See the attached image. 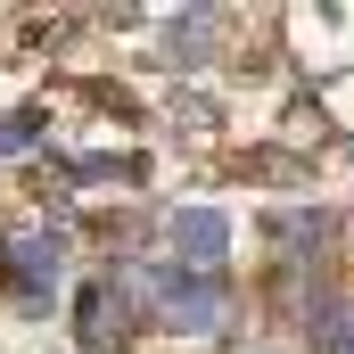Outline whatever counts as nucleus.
I'll return each instance as SVG.
<instances>
[{
	"label": "nucleus",
	"instance_id": "423d86ee",
	"mask_svg": "<svg viewBox=\"0 0 354 354\" xmlns=\"http://www.w3.org/2000/svg\"><path fill=\"white\" fill-rule=\"evenodd\" d=\"M206 33H214V17H206V8H189V17L174 25V66H198V58H206Z\"/></svg>",
	"mask_w": 354,
	"mask_h": 354
},
{
	"label": "nucleus",
	"instance_id": "7ed1b4c3",
	"mask_svg": "<svg viewBox=\"0 0 354 354\" xmlns=\"http://www.w3.org/2000/svg\"><path fill=\"white\" fill-rule=\"evenodd\" d=\"M0 272L17 280V297H50V288H58V239H41V231H0Z\"/></svg>",
	"mask_w": 354,
	"mask_h": 354
},
{
	"label": "nucleus",
	"instance_id": "0eeeda50",
	"mask_svg": "<svg viewBox=\"0 0 354 354\" xmlns=\"http://www.w3.org/2000/svg\"><path fill=\"white\" fill-rule=\"evenodd\" d=\"M41 124H50V115H41V107H17V115H8V124H0V157H25V149H33V140H41Z\"/></svg>",
	"mask_w": 354,
	"mask_h": 354
},
{
	"label": "nucleus",
	"instance_id": "f03ea898",
	"mask_svg": "<svg viewBox=\"0 0 354 354\" xmlns=\"http://www.w3.org/2000/svg\"><path fill=\"white\" fill-rule=\"evenodd\" d=\"M165 231H174L181 272H198V280H223V256H231V223H223L214 206H181Z\"/></svg>",
	"mask_w": 354,
	"mask_h": 354
},
{
	"label": "nucleus",
	"instance_id": "20e7f679",
	"mask_svg": "<svg viewBox=\"0 0 354 354\" xmlns=\"http://www.w3.org/2000/svg\"><path fill=\"white\" fill-rule=\"evenodd\" d=\"M115 338H124V288L91 280L83 288V346H115Z\"/></svg>",
	"mask_w": 354,
	"mask_h": 354
},
{
	"label": "nucleus",
	"instance_id": "f257e3e1",
	"mask_svg": "<svg viewBox=\"0 0 354 354\" xmlns=\"http://www.w3.org/2000/svg\"><path fill=\"white\" fill-rule=\"evenodd\" d=\"M157 305H165V330L214 338V330H223V313H231V288H223V280H198V272H165Z\"/></svg>",
	"mask_w": 354,
	"mask_h": 354
},
{
	"label": "nucleus",
	"instance_id": "39448f33",
	"mask_svg": "<svg viewBox=\"0 0 354 354\" xmlns=\"http://www.w3.org/2000/svg\"><path fill=\"white\" fill-rule=\"evenodd\" d=\"M330 239V214H305V206H288V214H272V248L288 256V264H305L313 248Z\"/></svg>",
	"mask_w": 354,
	"mask_h": 354
}]
</instances>
